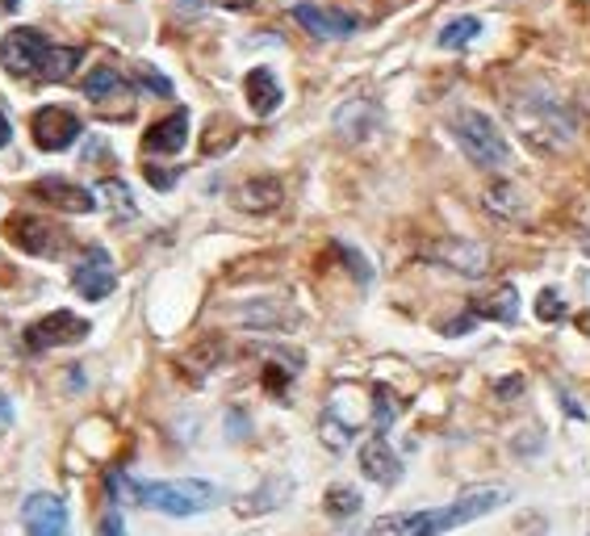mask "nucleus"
I'll return each mask as SVG.
<instances>
[{"mask_svg": "<svg viewBox=\"0 0 590 536\" xmlns=\"http://www.w3.org/2000/svg\"><path fill=\"white\" fill-rule=\"evenodd\" d=\"M474 315L477 319H495V323H515L519 319V293H515V286H498L495 293L477 298Z\"/></svg>", "mask_w": 590, "mask_h": 536, "instance_id": "obj_18", "label": "nucleus"}, {"mask_svg": "<svg viewBox=\"0 0 590 536\" xmlns=\"http://www.w3.org/2000/svg\"><path fill=\"white\" fill-rule=\"evenodd\" d=\"M51 39L42 30L18 25L0 39V68L18 80H46V63H51Z\"/></svg>", "mask_w": 590, "mask_h": 536, "instance_id": "obj_5", "label": "nucleus"}, {"mask_svg": "<svg viewBox=\"0 0 590 536\" xmlns=\"http://www.w3.org/2000/svg\"><path fill=\"white\" fill-rule=\"evenodd\" d=\"M482 34V21L477 18H457L448 21L444 30L436 34V47H444V51H457V47H469V42Z\"/></svg>", "mask_w": 590, "mask_h": 536, "instance_id": "obj_19", "label": "nucleus"}, {"mask_svg": "<svg viewBox=\"0 0 590 536\" xmlns=\"http://www.w3.org/2000/svg\"><path fill=\"white\" fill-rule=\"evenodd\" d=\"M536 315H540V323H557V319H566V302H561V293H557V289H540V298H536Z\"/></svg>", "mask_w": 590, "mask_h": 536, "instance_id": "obj_22", "label": "nucleus"}, {"mask_svg": "<svg viewBox=\"0 0 590 536\" xmlns=\"http://www.w3.org/2000/svg\"><path fill=\"white\" fill-rule=\"evenodd\" d=\"M394 420H398V406L390 399V390L377 385V390H373V427H377V436H385V432L394 427Z\"/></svg>", "mask_w": 590, "mask_h": 536, "instance_id": "obj_21", "label": "nucleus"}, {"mask_svg": "<svg viewBox=\"0 0 590 536\" xmlns=\"http://www.w3.org/2000/svg\"><path fill=\"white\" fill-rule=\"evenodd\" d=\"M101 189H105V197H110V202H117V214H134V202H131V193H126V185H122V181H105Z\"/></svg>", "mask_w": 590, "mask_h": 536, "instance_id": "obj_24", "label": "nucleus"}, {"mask_svg": "<svg viewBox=\"0 0 590 536\" xmlns=\"http://www.w3.org/2000/svg\"><path fill=\"white\" fill-rule=\"evenodd\" d=\"M4 239L18 251H25V256H39V260L63 256V244H68V235H63L55 223L39 218V214H13V218L4 223Z\"/></svg>", "mask_w": 590, "mask_h": 536, "instance_id": "obj_6", "label": "nucleus"}, {"mask_svg": "<svg viewBox=\"0 0 590 536\" xmlns=\"http://www.w3.org/2000/svg\"><path fill=\"white\" fill-rule=\"evenodd\" d=\"M189 4H227V9H239V4H248V0H189Z\"/></svg>", "mask_w": 590, "mask_h": 536, "instance_id": "obj_30", "label": "nucleus"}, {"mask_svg": "<svg viewBox=\"0 0 590 536\" xmlns=\"http://www.w3.org/2000/svg\"><path fill=\"white\" fill-rule=\"evenodd\" d=\"M185 143H189V110L159 117L152 131L143 134V152L147 155H180Z\"/></svg>", "mask_w": 590, "mask_h": 536, "instance_id": "obj_14", "label": "nucleus"}, {"mask_svg": "<svg viewBox=\"0 0 590 536\" xmlns=\"http://www.w3.org/2000/svg\"><path fill=\"white\" fill-rule=\"evenodd\" d=\"M515 126L528 138V147H540V152H557L561 143L573 138V117L561 101L552 96H524L515 105Z\"/></svg>", "mask_w": 590, "mask_h": 536, "instance_id": "obj_3", "label": "nucleus"}, {"mask_svg": "<svg viewBox=\"0 0 590 536\" xmlns=\"http://www.w3.org/2000/svg\"><path fill=\"white\" fill-rule=\"evenodd\" d=\"M244 93H248V105L256 110L260 117L277 114V105H281V84H277V76L268 72V68H251L248 80H244Z\"/></svg>", "mask_w": 590, "mask_h": 536, "instance_id": "obj_16", "label": "nucleus"}, {"mask_svg": "<svg viewBox=\"0 0 590 536\" xmlns=\"http://www.w3.org/2000/svg\"><path fill=\"white\" fill-rule=\"evenodd\" d=\"M227 143H235V126H230L227 117H218V131H206V155H218Z\"/></svg>", "mask_w": 590, "mask_h": 536, "instance_id": "obj_23", "label": "nucleus"}, {"mask_svg": "<svg viewBox=\"0 0 590 536\" xmlns=\"http://www.w3.org/2000/svg\"><path fill=\"white\" fill-rule=\"evenodd\" d=\"M138 80H143V84H147V89H152L155 96H172V80H168V76H159V72H155V68H147V63L138 68Z\"/></svg>", "mask_w": 590, "mask_h": 536, "instance_id": "obj_25", "label": "nucleus"}, {"mask_svg": "<svg viewBox=\"0 0 590 536\" xmlns=\"http://www.w3.org/2000/svg\"><path fill=\"white\" fill-rule=\"evenodd\" d=\"M293 21L314 39H352L356 34V18L340 13V9H319V4H293Z\"/></svg>", "mask_w": 590, "mask_h": 536, "instance_id": "obj_13", "label": "nucleus"}, {"mask_svg": "<svg viewBox=\"0 0 590 536\" xmlns=\"http://www.w3.org/2000/svg\"><path fill=\"white\" fill-rule=\"evenodd\" d=\"M72 286H76L80 298H89V302H101V298H110L117 286V272H114V260H110V251L105 248H89L80 256V265L72 268Z\"/></svg>", "mask_w": 590, "mask_h": 536, "instance_id": "obj_8", "label": "nucleus"}, {"mask_svg": "<svg viewBox=\"0 0 590 536\" xmlns=\"http://www.w3.org/2000/svg\"><path fill=\"white\" fill-rule=\"evenodd\" d=\"M18 4H21V0H4V9H18Z\"/></svg>", "mask_w": 590, "mask_h": 536, "instance_id": "obj_31", "label": "nucleus"}, {"mask_svg": "<svg viewBox=\"0 0 590 536\" xmlns=\"http://www.w3.org/2000/svg\"><path fill=\"white\" fill-rule=\"evenodd\" d=\"M361 470L364 478L381 482V486H394L402 478V461L398 453L385 444V436H373V441L361 444Z\"/></svg>", "mask_w": 590, "mask_h": 536, "instance_id": "obj_15", "label": "nucleus"}, {"mask_svg": "<svg viewBox=\"0 0 590 536\" xmlns=\"http://www.w3.org/2000/svg\"><path fill=\"white\" fill-rule=\"evenodd\" d=\"M507 503V491L503 486H477V491H465L460 498H453L448 507H423V512H394V516H381L373 524H364L361 533L352 536H444L457 533L474 519L490 516L495 507Z\"/></svg>", "mask_w": 590, "mask_h": 536, "instance_id": "obj_1", "label": "nucleus"}, {"mask_svg": "<svg viewBox=\"0 0 590 536\" xmlns=\"http://www.w3.org/2000/svg\"><path fill=\"white\" fill-rule=\"evenodd\" d=\"M110 495H126L164 516H201L218 503V486L201 478L180 482H126L122 474H110Z\"/></svg>", "mask_w": 590, "mask_h": 536, "instance_id": "obj_2", "label": "nucleus"}, {"mask_svg": "<svg viewBox=\"0 0 590 536\" xmlns=\"http://www.w3.org/2000/svg\"><path fill=\"white\" fill-rule=\"evenodd\" d=\"M327 512L335 519L356 516V512H361V495H356L352 486H331V491H327Z\"/></svg>", "mask_w": 590, "mask_h": 536, "instance_id": "obj_20", "label": "nucleus"}, {"mask_svg": "<svg viewBox=\"0 0 590 536\" xmlns=\"http://www.w3.org/2000/svg\"><path fill=\"white\" fill-rule=\"evenodd\" d=\"M9 427H13V402L0 390V432H9Z\"/></svg>", "mask_w": 590, "mask_h": 536, "instance_id": "obj_27", "label": "nucleus"}, {"mask_svg": "<svg viewBox=\"0 0 590 536\" xmlns=\"http://www.w3.org/2000/svg\"><path fill=\"white\" fill-rule=\"evenodd\" d=\"M80 117L72 110H63V105H42L34 122H30V134H34V143H39L42 152H63V147H72L80 138Z\"/></svg>", "mask_w": 590, "mask_h": 536, "instance_id": "obj_9", "label": "nucleus"}, {"mask_svg": "<svg viewBox=\"0 0 590 536\" xmlns=\"http://www.w3.org/2000/svg\"><path fill=\"white\" fill-rule=\"evenodd\" d=\"M21 524H25V536H68V507L59 495H30L21 503Z\"/></svg>", "mask_w": 590, "mask_h": 536, "instance_id": "obj_11", "label": "nucleus"}, {"mask_svg": "<svg viewBox=\"0 0 590 536\" xmlns=\"http://www.w3.org/2000/svg\"><path fill=\"white\" fill-rule=\"evenodd\" d=\"M80 89H84V96L93 101L101 114H117V117L131 114V105H134L131 84H126L122 72H114V68H93Z\"/></svg>", "mask_w": 590, "mask_h": 536, "instance_id": "obj_10", "label": "nucleus"}, {"mask_svg": "<svg viewBox=\"0 0 590 536\" xmlns=\"http://www.w3.org/2000/svg\"><path fill=\"white\" fill-rule=\"evenodd\" d=\"M147 181H152L155 189H172V181H176V173H159V168H147Z\"/></svg>", "mask_w": 590, "mask_h": 536, "instance_id": "obj_28", "label": "nucleus"}, {"mask_svg": "<svg viewBox=\"0 0 590 536\" xmlns=\"http://www.w3.org/2000/svg\"><path fill=\"white\" fill-rule=\"evenodd\" d=\"M9 138H13V122L0 114V147H9Z\"/></svg>", "mask_w": 590, "mask_h": 536, "instance_id": "obj_29", "label": "nucleus"}, {"mask_svg": "<svg viewBox=\"0 0 590 536\" xmlns=\"http://www.w3.org/2000/svg\"><path fill=\"white\" fill-rule=\"evenodd\" d=\"M235 202L251 214L277 210V206H281V181H272V176H256V181H248L244 189L235 193Z\"/></svg>", "mask_w": 590, "mask_h": 536, "instance_id": "obj_17", "label": "nucleus"}, {"mask_svg": "<svg viewBox=\"0 0 590 536\" xmlns=\"http://www.w3.org/2000/svg\"><path fill=\"white\" fill-rule=\"evenodd\" d=\"M96 536H126V524H122V512H117V507H110V512L101 516Z\"/></svg>", "mask_w": 590, "mask_h": 536, "instance_id": "obj_26", "label": "nucleus"}, {"mask_svg": "<svg viewBox=\"0 0 590 536\" xmlns=\"http://www.w3.org/2000/svg\"><path fill=\"white\" fill-rule=\"evenodd\" d=\"M448 131H453L457 147L474 159L477 168H507L511 147H507V138L498 134V126L482 110H457L448 117Z\"/></svg>", "mask_w": 590, "mask_h": 536, "instance_id": "obj_4", "label": "nucleus"}, {"mask_svg": "<svg viewBox=\"0 0 590 536\" xmlns=\"http://www.w3.org/2000/svg\"><path fill=\"white\" fill-rule=\"evenodd\" d=\"M93 327H89V319H80V315H72V310H51L46 319H39V323L25 327V348L30 352H46V348H68V344H80L84 336H89Z\"/></svg>", "mask_w": 590, "mask_h": 536, "instance_id": "obj_7", "label": "nucleus"}, {"mask_svg": "<svg viewBox=\"0 0 590 536\" xmlns=\"http://www.w3.org/2000/svg\"><path fill=\"white\" fill-rule=\"evenodd\" d=\"M30 193H34L39 202H46L51 210H68V214L96 210L93 193L80 189V185H72V181H63V176H42V181H34V185H30Z\"/></svg>", "mask_w": 590, "mask_h": 536, "instance_id": "obj_12", "label": "nucleus"}]
</instances>
